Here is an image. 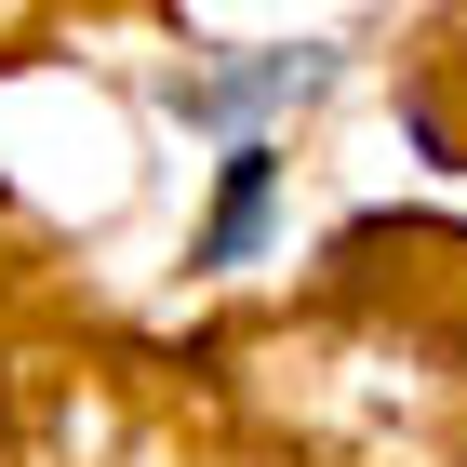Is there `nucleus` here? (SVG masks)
Instances as JSON below:
<instances>
[{
  "label": "nucleus",
  "instance_id": "nucleus-1",
  "mask_svg": "<svg viewBox=\"0 0 467 467\" xmlns=\"http://www.w3.org/2000/svg\"><path fill=\"white\" fill-rule=\"evenodd\" d=\"M307 94H334V54H321V40H294V54H254V67H187V80H174V120L254 134V120L307 108Z\"/></svg>",
  "mask_w": 467,
  "mask_h": 467
},
{
  "label": "nucleus",
  "instance_id": "nucleus-2",
  "mask_svg": "<svg viewBox=\"0 0 467 467\" xmlns=\"http://www.w3.org/2000/svg\"><path fill=\"white\" fill-rule=\"evenodd\" d=\"M254 214H267V134H227V201H214V227H201V267H227V254L254 241Z\"/></svg>",
  "mask_w": 467,
  "mask_h": 467
}]
</instances>
